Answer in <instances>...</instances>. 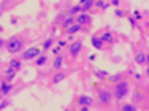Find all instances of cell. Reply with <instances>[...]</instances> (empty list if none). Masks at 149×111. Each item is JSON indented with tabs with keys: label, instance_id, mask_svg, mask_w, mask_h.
<instances>
[{
	"label": "cell",
	"instance_id": "obj_1",
	"mask_svg": "<svg viewBox=\"0 0 149 111\" xmlns=\"http://www.w3.org/2000/svg\"><path fill=\"white\" fill-rule=\"evenodd\" d=\"M130 91H132V83H130L127 78L120 80L119 83L111 84V92H113V100L116 102H122L130 95Z\"/></svg>",
	"mask_w": 149,
	"mask_h": 111
},
{
	"label": "cell",
	"instance_id": "obj_2",
	"mask_svg": "<svg viewBox=\"0 0 149 111\" xmlns=\"http://www.w3.org/2000/svg\"><path fill=\"white\" fill-rule=\"evenodd\" d=\"M27 45V40L22 34H16L11 35L8 40H5V51L10 52V54H17L21 52Z\"/></svg>",
	"mask_w": 149,
	"mask_h": 111
},
{
	"label": "cell",
	"instance_id": "obj_3",
	"mask_svg": "<svg viewBox=\"0 0 149 111\" xmlns=\"http://www.w3.org/2000/svg\"><path fill=\"white\" fill-rule=\"evenodd\" d=\"M95 97H97V103L98 106H102V108H109L113 103V92L109 87H105V86H102V87H97V91H95Z\"/></svg>",
	"mask_w": 149,
	"mask_h": 111
},
{
	"label": "cell",
	"instance_id": "obj_4",
	"mask_svg": "<svg viewBox=\"0 0 149 111\" xmlns=\"http://www.w3.org/2000/svg\"><path fill=\"white\" fill-rule=\"evenodd\" d=\"M132 102L140 108V106H144L148 108V86H138L136 89L133 91V95H132Z\"/></svg>",
	"mask_w": 149,
	"mask_h": 111
},
{
	"label": "cell",
	"instance_id": "obj_5",
	"mask_svg": "<svg viewBox=\"0 0 149 111\" xmlns=\"http://www.w3.org/2000/svg\"><path fill=\"white\" fill-rule=\"evenodd\" d=\"M40 54H41V49L38 48V46H29V48L21 51V60H22V62L24 60H33Z\"/></svg>",
	"mask_w": 149,
	"mask_h": 111
},
{
	"label": "cell",
	"instance_id": "obj_6",
	"mask_svg": "<svg viewBox=\"0 0 149 111\" xmlns=\"http://www.w3.org/2000/svg\"><path fill=\"white\" fill-rule=\"evenodd\" d=\"M81 52H83V41L81 40H74L68 45V56L72 57V60H76Z\"/></svg>",
	"mask_w": 149,
	"mask_h": 111
},
{
	"label": "cell",
	"instance_id": "obj_7",
	"mask_svg": "<svg viewBox=\"0 0 149 111\" xmlns=\"http://www.w3.org/2000/svg\"><path fill=\"white\" fill-rule=\"evenodd\" d=\"M133 59H135V64L140 67H148V52L143 51V49L136 48L133 51Z\"/></svg>",
	"mask_w": 149,
	"mask_h": 111
},
{
	"label": "cell",
	"instance_id": "obj_8",
	"mask_svg": "<svg viewBox=\"0 0 149 111\" xmlns=\"http://www.w3.org/2000/svg\"><path fill=\"white\" fill-rule=\"evenodd\" d=\"M74 103H76L78 106H91L95 103V98L91 97V95H86V94H81V95H76L74 97Z\"/></svg>",
	"mask_w": 149,
	"mask_h": 111
},
{
	"label": "cell",
	"instance_id": "obj_9",
	"mask_svg": "<svg viewBox=\"0 0 149 111\" xmlns=\"http://www.w3.org/2000/svg\"><path fill=\"white\" fill-rule=\"evenodd\" d=\"M98 37L102 38V41H103L105 45L113 46L116 43V34H114V32H111V30H102Z\"/></svg>",
	"mask_w": 149,
	"mask_h": 111
},
{
	"label": "cell",
	"instance_id": "obj_10",
	"mask_svg": "<svg viewBox=\"0 0 149 111\" xmlns=\"http://www.w3.org/2000/svg\"><path fill=\"white\" fill-rule=\"evenodd\" d=\"M74 22H78L79 26H83V27H87V26H91V22H92V16L89 13H79V14H76L74 16Z\"/></svg>",
	"mask_w": 149,
	"mask_h": 111
},
{
	"label": "cell",
	"instance_id": "obj_11",
	"mask_svg": "<svg viewBox=\"0 0 149 111\" xmlns=\"http://www.w3.org/2000/svg\"><path fill=\"white\" fill-rule=\"evenodd\" d=\"M68 76V71H63L62 68L60 70H56L54 71V75H52V78H51V84H59V83H62L65 78Z\"/></svg>",
	"mask_w": 149,
	"mask_h": 111
},
{
	"label": "cell",
	"instance_id": "obj_12",
	"mask_svg": "<svg viewBox=\"0 0 149 111\" xmlns=\"http://www.w3.org/2000/svg\"><path fill=\"white\" fill-rule=\"evenodd\" d=\"M65 60L67 57L63 54H56L54 59H52V70H60L63 68V65H65Z\"/></svg>",
	"mask_w": 149,
	"mask_h": 111
},
{
	"label": "cell",
	"instance_id": "obj_13",
	"mask_svg": "<svg viewBox=\"0 0 149 111\" xmlns=\"http://www.w3.org/2000/svg\"><path fill=\"white\" fill-rule=\"evenodd\" d=\"M13 83H10V81H6V80H2V83H0V92H2L3 95H8L10 92L13 91Z\"/></svg>",
	"mask_w": 149,
	"mask_h": 111
},
{
	"label": "cell",
	"instance_id": "obj_14",
	"mask_svg": "<svg viewBox=\"0 0 149 111\" xmlns=\"http://www.w3.org/2000/svg\"><path fill=\"white\" fill-rule=\"evenodd\" d=\"M83 26H79L78 22H73L72 26H68L67 29H63V32H65V35H74V34H78V32H81L83 30Z\"/></svg>",
	"mask_w": 149,
	"mask_h": 111
},
{
	"label": "cell",
	"instance_id": "obj_15",
	"mask_svg": "<svg viewBox=\"0 0 149 111\" xmlns=\"http://www.w3.org/2000/svg\"><path fill=\"white\" fill-rule=\"evenodd\" d=\"M91 43H92V46H94L95 49H98V51L105 49V43L102 41V38L98 37V35H92V37H91Z\"/></svg>",
	"mask_w": 149,
	"mask_h": 111
},
{
	"label": "cell",
	"instance_id": "obj_16",
	"mask_svg": "<svg viewBox=\"0 0 149 111\" xmlns=\"http://www.w3.org/2000/svg\"><path fill=\"white\" fill-rule=\"evenodd\" d=\"M16 73H17V71L8 65V68H5V71H3V80H6V81H10V83H13V80L16 78Z\"/></svg>",
	"mask_w": 149,
	"mask_h": 111
},
{
	"label": "cell",
	"instance_id": "obj_17",
	"mask_svg": "<svg viewBox=\"0 0 149 111\" xmlns=\"http://www.w3.org/2000/svg\"><path fill=\"white\" fill-rule=\"evenodd\" d=\"M119 110H122V111H136V110H140V108H138L133 102H124L122 105L119 106Z\"/></svg>",
	"mask_w": 149,
	"mask_h": 111
},
{
	"label": "cell",
	"instance_id": "obj_18",
	"mask_svg": "<svg viewBox=\"0 0 149 111\" xmlns=\"http://www.w3.org/2000/svg\"><path fill=\"white\" fill-rule=\"evenodd\" d=\"M124 73H116V75H108V78H106V80H108V83L109 84H116V83H119L120 80H124Z\"/></svg>",
	"mask_w": 149,
	"mask_h": 111
},
{
	"label": "cell",
	"instance_id": "obj_19",
	"mask_svg": "<svg viewBox=\"0 0 149 111\" xmlns=\"http://www.w3.org/2000/svg\"><path fill=\"white\" fill-rule=\"evenodd\" d=\"M73 22H74V16H72V14H65V17H63L62 22H60V27L67 29L68 26H72Z\"/></svg>",
	"mask_w": 149,
	"mask_h": 111
},
{
	"label": "cell",
	"instance_id": "obj_20",
	"mask_svg": "<svg viewBox=\"0 0 149 111\" xmlns=\"http://www.w3.org/2000/svg\"><path fill=\"white\" fill-rule=\"evenodd\" d=\"M109 2H106V0H95V3H94V8H98L100 11H103V10L106 8H109Z\"/></svg>",
	"mask_w": 149,
	"mask_h": 111
},
{
	"label": "cell",
	"instance_id": "obj_21",
	"mask_svg": "<svg viewBox=\"0 0 149 111\" xmlns=\"http://www.w3.org/2000/svg\"><path fill=\"white\" fill-rule=\"evenodd\" d=\"M33 62H35V65H37V67H45L46 64H48V56H46V54H40L37 59H33Z\"/></svg>",
	"mask_w": 149,
	"mask_h": 111
},
{
	"label": "cell",
	"instance_id": "obj_22",
	"mask_svg": "<svg viewBox=\"0 0 149 111\" xmlns=\"http://www.w3.org/2000/svg\"><path fill=\"white\" fill-rule=\"evenodd\" d=\"M10 67H11V68H15L16 71H19L21 67H22V60H21V57H16V59L10 60Z\"/></svg>",
	"mask_w": 149,
	"mask_h": 111
},
{
	"label": "cell",
	"instance_id": "obj_23",
	"mask_svg": "<svg viewBox=\"0 0 149 111\" xmlns=\"http://www.w3.org/2000/svg\"><path fill=\"white\" fill-rule=\"evenodd\" d=\"M94 3H95V0H84L83 3H81V6H83V11L84 13H89L92 8H94Z\"/></svg>",
	"mask_w": 149,
	"mask_h": 111
},
{
	"label": "cell",
	"instance_id": "obj_24",
	"mask_svg": "<svg viewBox=\"0 0 149 111\" xmlns=\"http://www.w3.org/2000/svg\"><path fill=\"white\" fill-rule=\"evenodd\" d=\"M79 13H83V6L78 3V5H73L72 8L68 10V13L67 14H72V16H76V14H79Z\"/></svg>",
	"mask_w": 149,
	"mask_h": 111
},
{
	"label": "cell",
	"instance_id": "obj_25",
	"mask_svg": "<svg viewBox=\"0 0 149 111\" xmlns=\"http://www.w3.org/2000/svg\"><path fill=\"white\" fill-rule=\"evenodd\" d=\"M94 75L98 78V80H106L109 73H108L106 70H100V68H97V70H94Z\"/></svg>",
	"mask_w": 149,
	"mask_h": 111
},
{
	"label": "cell",
	"instance_id": "obj_26",
	"mask_svg": "<svg viewBox=\"0 0 149 111\" xmlns=\"http://www.w3.org/2000/svg\"><path fill=\"white\" fill-rule=\"evenodd\" d=\"M52 45H54V38L49 37V38H46V40H45V43H43V46H41V48H43L45 51H48V49L52 48Z\"/></svg>",
	"mask_w": 149,
	"mask_h": 111
},
{
	"label": "cell",
	"instance_id": "obj_27",
	"mask_svg": "<svg viewBox=\"0 0 149 111\" xmlns=\"http://www.w3.org/2000/svg\"><path fill=\"white\" fill-rule=\"evenodd\" d=\"M8 105H10V98H8V95H5V97L0 100V110H5Z\"/></svg>",
	"mask_w": 149,
	"mask_h": 111
},
{
	"label": "cell",
	"instance_id": "obj_28",
	"mask_svg": "<svg viewBox=\"0 0 149 111\" xmlns=\"http://www.w3.org/2000/svg\"><path fill=\"white\" fill-rule=\"evenodd\" d=\"M114 14H116L118 17H125V11H124V10H120V6L114 10Z\"/></svg>",
	"mask_w": 149,
	"mask_h": 111
},
{
	"label": "cell",
	"instance_id": "obj_29",
	"mask_svg": "<svg viewBox=\"0 0 149 111\" xmlns=\"http://www.w3.org/2000/svg\"><path fill=\"white\" fill-rule=\"evenodd\" d=\"M106 2H109V5L116 6V8H119V6H120V0H106Z\"/></svg>",
	"mask_w": 149,
	"mask_h": 111
},
{
	"label": "cell",
	"instance_id": "obj_30",
	"mask_svg": "<svg viewBox=\"0 0 149 111\" xmlns=\"http://www.w3.org/2000/svg\"><path fill=\"white\" fill-rule=\"evenodd\" d=\"M65 14H67V13H60L59 16L56 17V21H54V22H56V24H59V26H60V22H62V19L65 17Z\"/></svg>",
	"mask_w": 149,
	"mask_h": 111
},
{
	"label": "cell",
	"instance_id": "obj_31",
	"mask_svg": "<svg viewBox=\"0 0 149 111\" xmlns=\"http://www.w3.org/2000/svg\"><path fill=\"white\" fill-rule=\"evenodd\" d=\"M129 22H130V26H132L133 29L136 27V19H135V17H129Z\"/></svg>",
	"mask_w": 149,
	"mask_h": 111
},
{
	"label": "cell",
	"instance_id": "obj_32",
	"mask_svg": "<svg viewBox=\"0 0 149 111\" xmlns=\"http://www.w3.org/2000/svg\"><path fill=\"white\" fill-rule=\"evenodd\" d=\"M57 45L60 46V48H67V46H68V45H67V41H65V40H59V43H57Z\"/></svg>",
	"mask_w": 149,
	"mask_h": 111
},
{
	"label": "cell",
	"instance_id": "obj_33",
	"mask_svg": "<svg viewBox=\"0 0 149 111\" xmlns=\"http://www.w3.org/2000/svg\"><path fill=\"white\" fill-rule=\"evenodd\" d=\"M2 49H5V40L0 37V51H2Z\"/></svg>",
	"mask_w": 149,
	"mask_h": 111
},
{
	"label": "cell",
	"instance_id": "obj_34",
	"mask_svg": "<svg viewBox=\"0 0 149 111\" xmlns=\"http://www.w3.org/2000/svg\"><path fill=\"white\" fill-rule=\"evenodd\" d=\"M52 52H54V54H59V52H60V46H57V48H54V49H52Z\"/></svg>",
	"mask_w": 149,
	"mask_h": 111
},
{
	"label": "cell",
	"instance_id": "obj_35",
	"mask_svg": "<svg viewBox=\"0 0 149 111\" xmlns=\"http://www.w3.org/2000/svg\"><path fill=\"white\" fill-rule=\"evenodd\" d=\"M135 17H136V19H141V13L140 11H135Z\"/></svg>",
	"mask_w": 149,
	"mask_h": 111
},
{
	"label": "cell",
	"instance_id": "obj_36",
	"mask_svg": "<svg viewBox=\"0 0 149 111\" xmlns=\"http://www.w3.org/2000/svg\"><path fill=\"white\" fill-rule=\"evenodd\" d=\"M3 97H5V95H3V94H2V92H0V100H2Z\"/></svg>",
	"mask_w": 149,
	"mask_h": 111
},
{
	"label": "cell",
	"instance_id": "obj_37",
	"mask_svg": "<svg viewBox=\"0 0 149 111\" xmlns=\"http://www.w3.org/2000/svg\"><path fill=\"white\" fill-rule=\"evenodd\" d=\"M0 83H2V80H0Z\"/></svg>",
	"mask_w": 149,
	"mask_h": 111
}]
</instances>
